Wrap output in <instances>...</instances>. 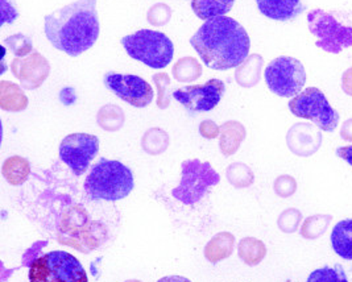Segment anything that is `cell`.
<instances>
[{
  "label": "cell",
  "instance_id": "cell-3",
  "mask_svg": "<svg viewBox=\"0 0 352 282\" xmlns=\"http://www.w3.org/2000/svg\"><path fill=\"white\" fill-rule=\"evenodd\" d=\"M133 174L129 166L116 160L100 158L85 180V191L96 201H120L133 190Z\"/></svg>",
  "mask_w": 352,
  "mask_h": 282
},
{
  "label": "cell",
  "instance_id": "cell-17",
  "mask_svg": "<svg viewBox=\"0 0 352 282\" xmlns=\"http://www.w3.org/2000/svg\"><path fill=\"white\" fill-rule=\"evenodd\" d=\"M235 246V236L230 232H219L214 236L205 247V257L206 260L217 264L222 260L228 259Z\"/></svg>",
  "mask_w": 352,
  "mask_h": 282
},
{
  "label": "cell",
  "instance_id": "cell-33",
  "mask_svg": "<svg viewBox=\"0 0 352 282\" xmlns=\"http://www.w3.org/2000/svg\"><path fill=\"white\" fill-rule=\"evenodd\" d=\"M302 219V215L298 210H294V208H289L287 211H284L280 218H278V228L283 231V232H287V234H292L294 231H297L300 223Z\"/></svg>",
  "mask_w": 352,
  "mask_h": 282
},
{
  "label": "cell",
  "instance_id": "cell-7",
  "mask_svg": "<svg viewBox=\"0 0 352 282\" xmlns=\"http://www.w3.org/2000/svg\"><path fill=\"white\" fill-rule=\"evenodd\" d=\"M290 112L302 119L311 120L322 131L333 132L339 124V113L334 110L327 98L317 87H307L289 102Z\"/></svg>",
  "mask_w": 352,
  "mask_h": 282
},
{
  "label": "cell",
  "instance_id": "cell-8",
  "mask_svg": "<svg viewBox=\"0 0 352 282\" xmlns=\"http://www.w3.org/2000/svg\"><path fill=\"white\" fill-rule=\"evenodd\" d=\"M264 78L273 94L292 98L302 91L306 83V72L300 60L281 56L268 63Z\"/></svg>",
  "mask_w": 352,
  "mask_h": 282
},
{
  "label": "cell",
  "instance_id": "cell-32",
  "mask_svg": "<svg viewBox=\"0 0 352 282\" xmlns=\"http://www.w3.org/2000/svg\"><path fill=\"white\" fill-rule=\"evenodd\" d=\"M172 17V8L164 3H157L152 6L146 14V20L155 27H162L169 23Z\"/></svg>",
  "mask_w": 352,
  "mask_h": 282
},
{
  "label": "cell",
  "instance_id": "cell-13",
  "mask_svg": "<svg viewBox=\"0 0 352 282\" xmlns=\"http://www.w3.org/2000/svg\"><path fill=\"white\" fill-rule=\"evenodd\" d=\"M11 72L25 90H36L48 78L50 65L41 53L33 50L28 57L15 58L11 63Z\"/></svg>",
  "mask_w": 352,
  "mask_h": 282
},
{
  "label": "cell",
  "instance_id": "cell-16",
  "mask_svg": "<svg viewBox=\"0 0 352 282\" xmlns=\"http://www.w3.org/2000/svg\"><path fill=\"white\" fill-rule=\"evenodd\" d=\"M0 107L1 110L10 111V112L24 111L28 107V98L16 83L1 80L0 82Z\"/></svg>",
  "mask_w": 352,
  "mask_h": 282
},
{
  "label": "cell",
  "instance_id": "cell-4",
  "mask_svg": "<svg viewBox=\"0 0 352 282\" xmlns=\"http://www.w3.org/2000/svg\"><path fill=\"white\" fill-rule=\"evenodd\" d=\"M122 45L131 58L152 69H164L173 60L175 45L162 32L142 30L124 36Z\"/></svg>",
  "mask_w": 352,
  "mask_h": 282
},
{
  "label": "cell",
  "instance_id": "cell-35",
  "mask_svg": "<svg viewBox=\"0 0 352 282\" xmlns=\"http://www.w3.org/2000/svg\"><path fill=\"white\" fill-rule=\"evenodd\" d=\"M199 133L202 138L211 140L221 135V128L217 126V123L212 120H204L199 126Z\"/></svg>",
  "mask_w": 352,
  "mask_h": 282
},
{
  "label": "cell",
  "instance_id": "cell-23",
  "mask_svg": "<svg viewBox=\"0 0 352 282\" xmlns=\"http://www.w3.org/2000/svg\"><path fill=\"white\" fill-rule=\"evenodd\" d=\"M126 115L124 111L115 105H106L96 115V123L102 129L107 132H116L124 126Z\"/></svg>",
  "mask_w": 352,
  "mask_h": 282
},
{
  "label": "cell",
  "instance_id": "cell-9",
  "mask_svg": "<svg viewBox=\"0 0 352 282\" xmlns=\"http://www.w3.org/2000/svg\"><path fill=\"white\" fill-rule=\"evenodd\" d=\"M310 32L318 39L316 45L327 53L338 54L352 47V28L342 25L336 17L323 10H313L307 15Z\"/></svg>",
  "mask_w": 352,
  "mask_h": 282
},
{
  "label": "cell",
  "instance_id": "cell-6",
  "mask_svg": "<svg viewBox=\"0 0 352 282\" xmlns=\"http://www.w3.org/2000/svg\"><path fill=\"white\" fill-rule=\"evenodd\" d=\"M182 177L181 182L172 194L184 204L199 202L208 191V188L217 186L221 182V175L215 172L210 162L199 160H186L181 165Z\"/></svg>",
  "mask_w": 352,
  "mask_h": 282
},
{
  "label": "cell",
  "instance_id": "cell-26",
  "mask_svg": "<svg viewBox=\"0 0 352 282\" xmlns=\"http://www.w3.org/2000/svg\"><path fill=\"white\" fill-rule=\"evenodd\" d=\"M310 127L311 126L307 124H296L289 131L287 138L289 148L298 156H309L311 153L309 145L310 142H313V139L307 136V131L310 129Z\"/></svg>",
  "mask_w": 352,
  "mask_h": 282
},
{
  "label": "cell",
  "instance_id": "cell-31",
  "mask_svg": "<svg viewBox=\"0 0 352 282\" xmlns=\"http://www.w3.org/2000/svg\"><path fill=\"white\" fill-rule=\"evenodd\" d=\"M153 82L157 87V106L161 110H165L170 106V94H169V87H170V78L166 73H157L153 74Z\"/></svg>",
  "mask_w": 352,
  "mask_h": 282
},
{
  "label": "cell",
  "instance_id": "cell-14",
  "mask_svg": "<svg viewBox=\"0 0 352 282\" xmlns=\"http://www.w3.org/2000/svg\"><path fill=\"white\" fill-rule=\"evenodd\" d=\"M258 11L276 21H292L305 11L301 0H256Z\"/></svg>",
  "mask_w": 352,
  "mask_h": 282
},
{
  "label": "cell",
  "instance_id": "cell-25",
  "mask_svg": "<svg viewBox=\"0 0 352 282\" xmlns=\"http://www.w3.org/2000/svg\"><path fill=\"white\" fill-rule=\"evenodd\" d=\"M172 74L178 82L189 83L197 80L202 76V66L198 60L192 57H184L175 63Z\"/></svg>",
  "mask_w": 352,
  "mask_h": 282
},
{
  "label": "cell",
  "instance_id": "cell-29",
  "mask_svg": "<svg viewBox=\"0 0 352 282\" xmlns=\"http://www.w3.org/2000/svg\"><path fill=\"white\" fill-rule=\"evenodd\" d=\"M306 282H349L343 268L339 264L336 267H323L310 273Z\"/></svg>",
  "mask_w": 352,
  "mask_h": 282
},
{
  "label": "cell",
  "instance_id": "cell-24",
  "mask_svg": "<svg viewBox=\"0 0 352 282\" xmlns=\"http://www.w3.org/2000/svg\"><path fill=\"white\" fill-rule=\"evenodd\" d=\"M169 135L157 127L149 128L142 138V148L151 156H159L169 147Z\"/></svg>",
  "mask_w": 352,
  "mask_h": 282
},
{
  "label": "cell",
  "instance_id": "cell-21",
  "mask_svg": "<svg viewBox=\"0 0 352 282\" xmlns=\"http://www.w3.org/2000/svg\"><path fill=\"white\" fill-rule=\"evenodd\" d=\"M263 58L258 54L248 56L235 72V79L243 87H252L260 80Z\"/></svg>",
  "mask_w": 352,
  "mask_h": 282
},
{
  "label": "cell",
  "instance_id": "cell-5",
  "mask_svg": "<svg viewBox=\"0 0 352 282\" xmlns=\"http://www.w3.org/2000/svg\"><path fill=\"white\" fill-rule=\"evenodd\" d=\"M28 277L30 282H89L80 260L65 251L48 252L34 259Z\"/></svg>",
  "mask_w": 352,
  "mask_h": 282
},
{
  "label": "cell",
  "instance_id": "cell-36",
  "mask_svg": "<svg viewBox=\"0 0 352 282\" xmlns=\"http://www.w3.org/2000/svg\"><path fill=\"white\" fill-rule=\"evenodd\" d=\"M336 156L342 160H344L349 165L352 166V145L349 147H340V148H336Z\"/></svg>",
  "mask_w": 352,
  "mask_h": 282
},
{
  "label": "cell",
  "instance_id": "cell-11",
  "mask_svg": "<svg viewBox=\"0 0 352 282\" xmlns=\"http://www.w3.org/2000/svg\"><path fill=\"white\" fill-rule=\"evenodd\" d=\"M226 85L221 79L212 78L204 85L185 86L173 91V98L190 112H208L222 100Z\"/></svg>",
  "mask_w": 352,
  "mask_h": 282
},
{
  "label": "cell",
  "instance_id": "cell-10",
  "mask_svg": "<svg viewBox=\"0 0 352 282\" xmlns=\"http://www.w3.org/2000/svg\"><path fill=\"white\" fill-rule=\"evenodd\" d=\"M99 152V139L89 133H72L60 144V158L80 177L86 172Z\"/></svg>",
  "mask_w": 352,
  "mask_h": 282
},
{
  "label": "cell",
  "instance_id": "cell-19",
  "mask_svg": "<svg viewBox=\"0 0 352 282\" xmlns=\"http://www.w3.org/2000/svg\"><path fill=\"white\" fill-rule=\"evenodd\" d=\"M1 173L8 184L14 186H20L28 180L31 174V164L24 157H10L4 161Z\"/></svg>",
  "mask_w": 352,
  "mask_h": 282
},
{
  "label": "cell",
  "instance_id": "cell-20",
  "mask_svg": "<svg viewBox=\"0 0 352 282\" xmlns=\"http://www.w3.org/2000/svg\"><path fill=\"white\" fill-rule=\"evenodd\" d=\"M235 0H192L194 14L202 20L224 16L234 7Z\"/></svg>",
  "mask_w": 352,
  "mask_h": 282
},
{
  "label": "cell",
  "instance_id": "cell-28",
  "mask_svg": "<svg viewBox=\"0 0 352 282\" xmlns=\"http://www.w3.org/2000/svg\"><path fill=\"white\" fill-rule=\"evenodd\" d=\"M3 45L17 56V58H23L33 52L32 40L28 36L21 34V33L7 37L3 41Z\"/></svg>",
  "mask_w": 352,
  "mask_h": 282
},
{
  "label": "cell",
  "instance_id": "cell-2",
  "mask_svg": "<svg viewBox=\"0 0 352 282\" xmlns=\"http://www.w3.org/2000/svg\"><path fill=\"white\" fill-rule=\"evenodd\" d=\"M45 36L56 49L77 57L93 47L100 25L96 0H77L45 16Z\"/></svg>",
  "mask_w": 352,
  "mask_h": 282
},
{
  "label": "cell",
  "instance_id": "cell-18",
  "mask_svg": "<svg viewBox=\"0 0 352 282\" xmlns=\"http://www.w3.org/2000/svg\"><path fill=\"white\" fill-rule=\"evenodd\" d=\"M331 247L342 259L352 260V219L336 223L331 232Z\"/></svg>",
  "mask_w": 352,
  "mask_h": 282
},
{
  "label": "cell",
  "instance_id": "cell-38",
  "mask_svg": "<svg viewBox=\"0 0 352 282\" xmlns=\"http://www.w3.org/2000/svg\"><path fill=\"white\" fill-rule=\"evenodd\" d=\"M124 282H142V281H139V280H129V281H124Z\"/></svg>",
  "mask_w": 352,
  "mask_h": 282
},
{
  "label": "cell",
  "instance_id": "cell-37",
  "mask_svg": "<svg viewBox=\"0 0 352 282\" xmlns=\"http://www.w3.org/2000/svg\"><path fill=\"white\" fill-rule=\"evenodd\" d=\"M157 282H192L189 279L186 277H182V276H166V277H162Z\"/></svg>",
  "mask_w": 352,
  "mask_h": 282
},
{
  "label": "cell",
  "instance_id": "cell-12",
  "mask_svg": "<svg viewBox=\"0 0 352 282\" xmlns=\"http://www.w3.org/2000/svg\"><path fill=\"white\" fill-rule=\"evenodd\" d=\"M103 80L110 91L133 107L144 109L153 100L152 86L139 76L111 72L104 76Z\"/></svg>",
  "mask_w": 352,
  "mask_h": 282
},
{
  "label": "cell",
  "instance_id": "cell-22",
  "mask_svg": "<svg viewBox=\"0 0 352 282\" xmlns=\"http://www.w3.org/2000/svg\"><path fill=\"white\" fill-rule=\"evenodd\" d=\"M238 253L243 263H245L248 267H255L264 260L267 248L263 241L255 237H245L241 239L238 246Z\"/></svg>",
  "mask_w": 352,
  "mask_h": 282
},
{
  "label": "cell",
  "instance_id": "cell-34",
  "mask_svg": "<svg viewBox=\"0 0 352 282\" xmlns=\"http://www.w3.org/2000/svg\"><path fill=\"white\" fill-rule=\"evenodd\" d=\"M296 181L289 175H281L274 181V191L283 198H288L296 191Z\"/></svg>",
  "mask_w": 352,
  "mask_h": 282
},
{
  "label": "cell",
  "instance_id": "cell-30",
  "mask_svg": "<svg viewBox=\"0 0 352 282\" xmlns=\"http://www.w3.org/2000/svg\"><path fill=\"white\" fill-rule=\"evenodd\" d=\"M331 221V217L329 215H316V217H310L305 220L304 226L301 228V235L305 239H317L318 236L322 235L329 223Z\"/></svg>",
  "mask_w": 352,
  "mask_h": 282
},
{
  "label": "cell",
  "instance_id": "cell-1",
  "mask_svg": "<svg viewBox=\"0 0 352 282\" xmlns=\"http://www.w3.org/2000/svg\"><path fill=\"white\" fill-rule=\"evenodd\" d=\"M202 63L212 70L238 67L248 57L251 40L241 23L228 16L206 20L190 39Z\"/></svg>",
  "mask_w": 352,
  "mask_h": 282
},
{
  "label": "cell",
  "instance_id": "cell-15",
  "mask_svg": "<svg viewBox=\"0 0 352 282\" xmlns=\"http://www.w3.org/2000/svg\"><path fill=\"white\" fill-rule=\"evenodd\" d=\"M245 139V128L244 126L231 120L226 122L221 127V135H219V148L222 155L226 157L232 156L238 152L241 148V144Z\"/></svg>",
  "mask_w": 352,
  "mask_h": 282
},
{
  "label": "cell",
  "instance_id": "cell-27",
  "mask_svg": "<svg viewBox=\"0 0 352 282\" xmlns=\"http://www.w3.org/2000/svg\"><path fill=\"white\" fill-rule=\"evenodd\" d=\"M226 177L228 182L236 188H248L255 181L254 172L245 164L241 162L231 164L226 171Z\"/></svg>",
  "mask_w": 352,
  "mask_h": 282
}]
</instances>
